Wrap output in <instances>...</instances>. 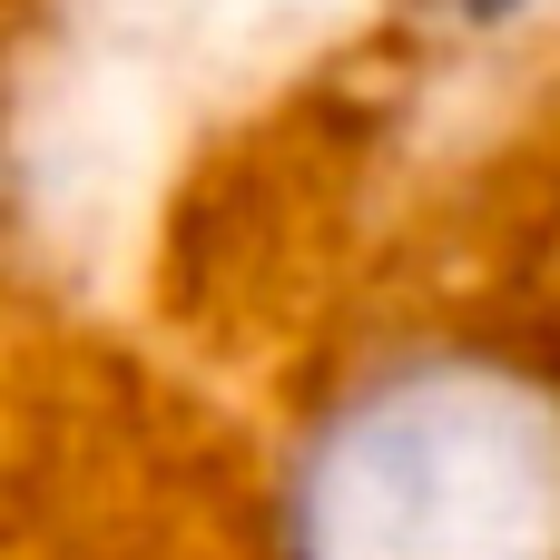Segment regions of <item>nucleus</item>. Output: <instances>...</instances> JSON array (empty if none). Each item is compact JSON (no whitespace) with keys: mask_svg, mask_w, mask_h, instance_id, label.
<instances>
[{"mask_svg":"<svg viewBox=\"0 0 560 560\" xmlns=\"http://www.w3.org/2000/svg\"><path fill=\"white\" fill-rule=\"evenodd\" d=\"M295 560H560V394L423 354L325 413L295 463Z\"/></svg>","mask_w":560,"mask_h":560,"instance_id":"obj_1","label":"nucleus"},{"mask_svg":"<svg viewBox=\"0 0 560 560\" xmlns=\"http://www.w3.org/2000/svg\"><path fill=\"white\" fill-rule=\"evenodd\" d=\"M472 20H512V10H532V0H463Z\"/></svg>","mask_w":560,"mask_h":560,"instance_id":"obj_2","label":"nucleus"}]
</instances>
